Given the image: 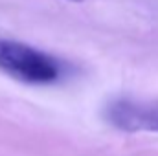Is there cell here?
Listing matches in <instances>:
<instances>
[{
    "label": "cell",
    "mask_w": 158,
    "mask_h": 156,
    "mask_svg": "<svg viewBox=\"0 0 158 156\" xmlns=\"http://www.w3.org/2000/svg\"><path fill=\"white\" fill-rule=\"evenodd\" d=\"M70 2H83V0H70Z\"/></svg>",
    "instance_id": "3957f363"
},
{
    "label": "cell",
    "mask_w": 158,
    "mask_h": 156,
    "mask_svg": "<svg viewBox=\"0 0 158 156\" xmlns=\"http://www.w3.org/2000/svg\"><path fill=\"white\" fill-rule=\"evenodd\" d=\"M105 119L123 132H158V99H114L105 107Z\"/></svg>",
    "instance_id": "7a4b0ae2"
},
{
    "label": "cell",
    "mask_w": 158,
    "mask_h": 156,
    "mask_svg": "<svg viewBox=\"0 0 158 156\" xmlns=\"http://www.w3.org/2000/svg\"><path fill=\"white\" fill-rule=\"evenodd\" d=\"M0 70L30 84H48L61 77V64L55 57L9 39H0Z\"/></svg>",
    "instance_id": "6da1fadb"
}]
</instances>
